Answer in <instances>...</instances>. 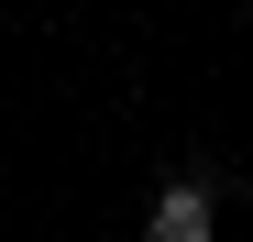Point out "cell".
<instances>
[{
	"mask_svg": "<svg viewBox=\"0 0 253 242\" xmlns=\"http://www.w3.org/2000/svg\"><path fill=\"white\" fill-rule=\"evenodd\" d=\"M209 231H220V187L165 176V187H154V209H143V242H209Z\"/></svg>",
	"mask_w": 253,
	"mask_h": 242,
	"instance_id": "obj_1",
	"label": "cell"
}]
</instances>
